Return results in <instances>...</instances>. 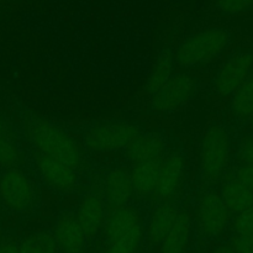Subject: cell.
I'll use <instances>...</instances> for the list:
<instances>
[{
  "label": "cell",
  "mask_w": 253,
  "mask_h": 253,
  "mask_svg": "<svg viewBox=\"0 0 253 253\" xmlns=\"http://www.w3.org/2000/svg\"><path fill=\"white\" fill-rule=\"evenodd\" d=\"M26 132L36 153L61 161L76 170L81 167V147L63 128L44 119L32 118L27 123Z\"/></svg>",
  "instance_id": "1"
},
{
  "label": "cell",
  "mask_w": 253,
  "mask_h": 253,
  "mask_svg": "<svg viewBox=\"0 0 253 253\" xmlns=\"http://www.w3.org/2000/svg\"><path fill=\"white\" fill-rule=\"evenodd\" d=\"M103 230L105 247L101 253H137L145 239L142 216L128 205L111 209Z\"/></svg>",
  "instance_id": "2"
},
{
  "label": "cell",
  "mask_w": 253,
  "mask_h": 253,
  "mask_svg": "<svg viewBox=\"0 0 253 253\" xmlns=\"http://www.w3.org/2000/svg\"><path fill=\"white\" fill-rule=\"evenodd\" d=\"M230 35L220 27L203 30L188 37L174 54V61L184 68L198 67L217 58L226 49Z\"/></svg>",
  "instance_id": "3"
},
{
  "label": "cell",
  "mask_w": 253,
  "mask_h": 253,
  "mask_svg": "<svg viewBox=\"0 0 253 253\" xmlns=\"http://www.w3.org/2000/svg\"><path fill=\"white\" fill-rule=\"evenodd\" d=\"M231 153V140L222 126L214 125L205 132L200 146L199 167L203 178L216 182L227 168Z\"/></svg>",
  "instance_id": "4"
},
{
  "label": "cell",
  "mask_w": 253,
  "mask_h": 253,
  "mask_svg": "<svg viewBox=\"0 0 253 253\" xmlns=\"http://www.w3.org/2000/svg\"><path fill=\"white\" fill-rule=\"evenodd\" d=\"M39 194L31 178L19 168H7L0 174V200L15 212H29L36 207Z\"/></svg>",
  "instance_id": "5"
},
{
  "label": "cell",
  "mask_w": 253,
  "mask_h": 253,
  "mask_svg": "<svg viewBox=\"0 0 253 253\" xmlns=\"http://www.w3.org/2000/svg\"><path fill=\"white\" fill-rule=\"evenodd\" d=\"M140 133V128L135 124L111 121L91 127L85 133L84 142L86 148L91 152H114L126 150Z\"/></svg>",
  "instance_id": "6"
},
{
  "label": "cell",
  "mask_w": 253,
  "mask_h": 253,
  "mask_svg": "<svg viewBox=\"0 0 253 253\" xmlns=\"http://www.w3.org/2000/svg\"><path fill=\"white\" fill-rule=\"evenodd\" d=\"M229 209L216 192H205L200 195L195 211V220L200 235L207 239H217L227 229L230 222Z\"/></svg>",
  "instance_id": "7"
},
{
  "label": "cell",
  "mask_w": 253,
  "mask_h": 253,
  "mask_svg": "<svg viewBox=\"0 0 253 253\" xmlns=\"http://www.w3.org/2000/svg\"><path fill=\"white\" fill-rule=\"evenodd\" d=\"M197 91V82L190 74H173L169 81L151 96V106L158 113H170L184 106Z\"/></svg>",
  "instance_id": "8"
},
{
  "label": "cell",
  "mask_w": 253,
  "mask_h": 253,
  "mask_svg": "<svg viewBox=\"0 0 253 253\" xmlns=\"http://www.w3.org/2000/svg\"><path fill=\"white\" fill-rule=\"evenodd\" d=\"M253 54L241 52L230 57L221 66L214 79V89L219 95H234L235 91L251 76Z\"/></svg>",
  "instance_id": "9"
},
{
  "label": "cell",
  "mask_w": 253,
  "mask_h": 253,
  "mask_svg": "<svg viewBox=\"0 0 253 253\" xmlns=\"http://www.w3.org/2000/svg\"><path fill=\"white\" fill-rule=\"evenodd\" d=\"M39 174L49 188L59 193H71L78 184V173L66 163L47 156L35 155Z\"/></svg>",
  "instance_id": "10"
},
{
  "label": "cell",
  "mask_w": 253,
  "mask_h": 253,
  "mask_svg": "<svg viewBox=\"0 0 253 253\" xmlns=\"http://www.w3.org/2000/svg\"><path fill=\"white\" fill-rule=\"evenodd\" d=\"M74 215L86 240L98 236L106 220V203L103 194L99 192H90L84 195Z\"/></svg>",
  "instance_id": "11"
},
{
  "label": "cell",
  "mask_w": 253,
  "mask_h": 253,
  "mask_svg": "<svg viewBox=\"0 0 253 253\" xmlns=\"http://www.w3.org/2000/svg\"><path fill=\"white\" fill-rule=\"evenodd\" d=\"M185 177V161L177 152L162 158L155 195L161 200H172L182 188Z\"/></svg>",
  "instance_id": "12"
},
{
  "label": "cell",
  "mask_w": 253,
  "mask_h": 253,
  "mask_svg": "<svg viewBox=\"0 0 253 253\" xmlns=\"http://www.w3.org/2000/svg\"><path fill=\"white\" fill-rule=\"evenodd\" d=\"M103 197L106 205L115 208L125 207L133 197L131 172L124 167L114 168L106 173L103 184Z\"/></svg>",
  "instance_id": "13"
},
{
  "label": "cell",
  "mask_w": 253,
  "mask_h": 253,
  "mask_svg": "<svg viewBox=\"0 0 253 253\" xmlns=\"http://www.w3.org/2000/svg\"><path fill=\"white\" fill-rule=\"evenodd\" d=\"M53 236L58 250L62 253H83L85 249L86 237L76 215L63 212L59 215L54 225Z\"/></svg>",
  "instance_id": "14"
},
{
  "label": "cell",
  "mask_w": 253,
  "mask_h": 253,
  "mask_svg": "<svg viewBox=\"0 0 253 253\" xmlns=\"http://www.w3.org/2000/svg\"><path fill=\"white\" fill-rule=\"evenodd\" d=\"M179 212L177 204L173 200L161 202V204L155 208L146 226V239L151 246H160L174 225Z\"/></svg>",
  "instance_id": "15"
},
{
  "label": "cell",
  "mask_w": 253,
  "mask_h": 253,
  "mask_svg": "<svg viewBox=\"0 0 253 253\" xmlns=\"http://www.w3.org/2000/svg\"><path fill=\"white\" fill-rule=\"evenodd\" d=\"M165 141L157 133H146L140 135L126 148L128 160L135 165L150 161L161 160L165 153Z\"/></svg>",
  "instance_id": "16"
},
{
  "label": "cell",
  "mask_w": 253,
  "mask_h": 253,
  "mask_svg": "<svg viewBox=\"0 0 253 253\" xmlns=\"http://www.w3.org/2000/svg\"><path fill=\"white\" fill-rule=\"evenodd\" d=\"M192 216L180 211L174 225L160 244V253H187L192 239Z\"/></svg>",
  "instance_id": "17"
},
{
  "label": "cell",
  "mask_w": 253,
  "mask_h": 253,
  "mask_svg": "<svg viewBox=\"0 0 253 253\" xmlns=\"http://www.w3.org/2000/svg\"><path fill=\"white\" fill-rule=\"evenodd\" d=\"M161 161L162 158L135 165V168L131 170L133 195H137L141 199L155 195L158 183V174H160Z\"/></svg>",
  "instance_id": "18"
},
{
  "label": "cell",
  "mask_w": 253,
  "mask_h": 253,
  "mask_svg": "<svg viewBox=\"0 0 253 253\" xmlns=\"http://www.w3.org/2000/svg\"><path fill=\"white\" fill-rule=\"evenodd\" d=\"M221 199L230 212L240 214L253 205V192L236 178H230L222 184Z\"/></svg>",
  "instance_id": "19"
},
{
  "label": "cell",
  "mask_w": 253,
  "mask_h": 253,
  "mask_svg": "<svg viewBox=\"0 0 253 253\" xmlns=\"http://www.w3.org/2000/svg\"><path fill=\"white\" fill-rule=\"evenodd\" d=\"M174 56L169 51H165L157 57L146 83V90L151 96L157 93L173 76Z\"/></svg>",
  "instance_id": "20"
},
{
  "label": "cell",
  "mask_w": 253,
  "mask_h": 253,
  "mask_svg": "<svg viewBox=\"0 0 253 253\" xmlns=\"http://www.w3.org/2000/svg\"><path fill=\"white\" fill-rule=\"evenodd\" d=\"M58 246L52 232L37 230L19 242V253H58Z\"/></svg>",
  "instance_id": "21"
},
{
  "label": "cell",
  "mask_w": 253,
  "mask_h": 253,
  "mask_svg": "<svg viewBox=\"0 0 253 253\" xmlns=\"http://www.w3.org/2000/svg\"><path fill=\"white\" fill-rule=\"evenodd\" d=\"M232 111L239 118L253 116V74L234 93L231 101Z\"/></svg>",
  "instance_id": "22"
},
{
  "label": "cell",
  "mask_w": 253,
  "mask_h": 253,
  "mask_svg": "<svg viewBox=\"0 0 253 253\" xmlns=\"http://www.w3.org/2000/svg\"><path fill=\"white\" fill-rule=\"evenodd\" d=\"M21 162L19 146L9 135H0V166L4 168H16Z\"/></svg>",
  "instance_id": "23"
},
{
  "label": "cell",
  "mask_w": 253,
  "mask_h": 253,
  "mask_svg": "<svg viewBox=\"0 0 253 253\" xmlns=\"http://www.w3.org/2000/svg\"><path fill=\"white\" fill-rule=\"evenodd\" d=\"M217 10L224 14L235 15L253 7V0H214Z\"/></svg>",
  "instance_id": "24"
},
{
  "label": "cell",
  "mask_w": 253,
  "mask_h": 253,
  "mask_svg": "<svg viewBox=\"0 0 253 253\" xmlns=\"http://www.w3.org/2000/svg\"><path fill=\"white\" fill-rule=\"evenodd\" d=\"M235 236H244L253 232V205L244 210L234 220Z\"/></svg>",
  "instance_id": "25"
},
{
  "label": "cell",
  "mask_w": 253,
  "mask_h": 253,
  "mask_svg": "<svg viewBox=\"0 0 253 253\" xmlns=\"http://www.w3.org/2000/svg\"><path fill=\"white\" fill-rule=\"evenodd\" d=\"M231 246L236 253H253V232L244 236H235Z\"/></svg>",
  "instance_id": "26"
},
{
  "label": "cell",
  "mask_w": 253,
  "mask_h": 253,
  "mask_svg": "<svg viewBox=\"0 0 253 253\" xmlns=\"http://www.w3.org/2000/svg\"><path fill=\"white\" fill-rule=\"evenodd\" d=\"M239 182H241L245 187L249 188L253 192V166L251 165H242L237 169L236 175H235Z\"/></svg>",
  "instance_id": "27"
},
{
  "label": "cell",
  "mask_w": 253,
  "mask_h": 253,
  "mask_svg": "<svg viewBox=\"0 0 253 253\" xmlns=\"http://www.w3.org/2000/svg\"><path fill=\"white\" fill-rule=\"evenodd\" d=\"M239 153L244 165L253 166V138H246L242 141Z\"/></svg>",
  "instance_id": "28"
},
{
  "label": "cell",
  "mask_w": 253,
  "mask_h": 253,
  "mask_svg": "<svg viewBox=\"0 0 253 253\" xmlns=\"http://www.w3.org/2000/svg\"><path fill=\"white\" fill-rule=\"evenodd\" d=\"M0 253H19V242L11 240L0 241Z\"/></svg>",
  "instance_id": "29"
},
{
  "label": "cell",
  "mask_w": 253,
  "mask_h": 253,
  "mask_svg": "<svg viewBox=\"0 0 253 253\" xmlns=\"http://www.w3.org/2000/svg\"><path fill=\"white\" fill-rule=\"evenodd\" d=\"M211 253H236V252H235V250L232 249L231 245L222 244L215 247V249L211 251Z\"/></svg>",
  "instance_id": "30"
},
{
  "label": "cell",
  "mask_w": 253,
  "mask_h": 253,
  "mask_svg": "<svg viewBox=\"0 0 253 253\" xmlns=\"http://www.w3.org/2000/svg\"><path fill=\"white\" fill-rule=\"evenodd\" d=\"M0 135H7L6 124L4 123V120L1 118H0Z\"/></svg>",
  "instance_id": "31"
},
{
  "label": "cell",
  "mask_w": 253,
  "mask_h": 253,
  "mask_svg": "<svg viewBox=\"0 0 253 253\" xmlns=\"http://www.w3.org/2000/svg\"><path fill=\"white\" fill-rule=\"evenodd\" d=\"M252 127H253V116H252Z\"/></svg>",
  "instance_id": "32"
}]
</instances>
